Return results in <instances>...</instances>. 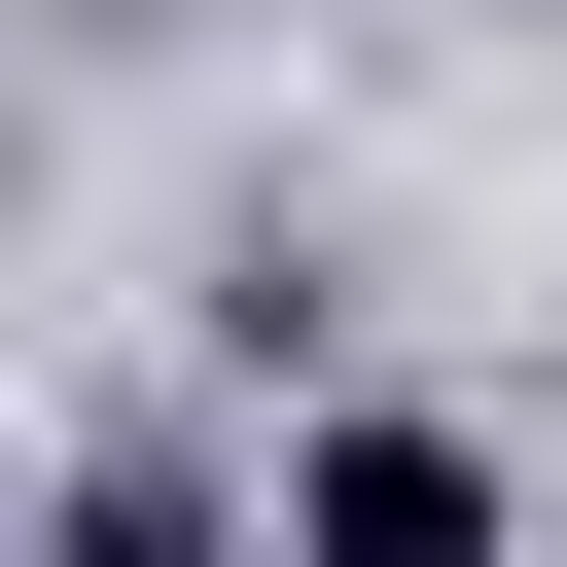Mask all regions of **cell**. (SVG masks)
<instances>
[{"instance_id": "obj_1", "label": "cell", "mask_w": 567, "mask_h": 567, "mask_svg": "<svg viewBox=\"0 0 567 567\" xmlns=\"http://www.w3.org/2000/svg\"><path fill=\"white\" fill-rule=\"evenodd\" d=\"M284 567H532V496H496V425L354 390V425H284Z\"/></svg>"}, {"instance_id": "obj_2", "label": "cell", "mask_w": 567, "mask_h": 567, "mask_svg": "<svg viewBox=\"0 0 567 567\" xmlns=\"http://www.w3.org/2000/svg\"><path fill=\"white\" fill-rule=\"evenodd\" d=\"M71 567H248V532H213V461H71Z\"/></svg>"}]
</instances>
